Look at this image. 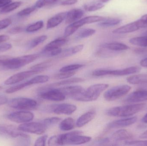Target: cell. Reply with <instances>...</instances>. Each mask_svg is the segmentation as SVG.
<instances>
[{"mask_svg":"<svg viewBox=\"0 0 147 146\" xmlns=\"http://www.w3.org/2000/svg\"><path fill=\"white\" fill-rule=\"evenodd\" d=\"M82 132L75 131L59 135H53L50 138L48 143L50 146L79 145L90 142L92 138L81 135Z\"/></svg>","mask_w":147,"mask_h":146,"instance_id":"obj_1","label":"cell"},{"mask_svg":"<svg viewBox=\"0 0 147 146\" xmlns=\"http://www.w3.org/2000/svg\"><path fill=\"white\" fill-rule=\"evenodd\" d=\"M146 105V103H142L117 106L109 109L106 113L109 116L128 117L140 112L145 108Z\"/></svg>","mask_w":147,"mask_h":146,"instance_id":"obj_2","label":"cell"},{"mask_svg":"<svg viewBox=\"0 0 147 146\" xmlns=\"http://www.w3.org/2000/svg\"><path fill=\"white\" fill-rule=\"evenodd\" d=\"M109 85L108 84H98L92 85L87 89L84 90L81 93L74 98L77 101L90 102L96 100L103 91L106 90Z\"/></svg>","mask_w":147,"mask_h":146,"instance_id":"obj_3","label":"cell"},{"mask_svg":"<svg viewBox=\"0 0 147 146\" xmlns=\"http://www.w3.org/2000/svg\"><path fill=\"white\" fill-rule=\"evenodd\" d=\"M39 56L38 54H33L15 58L8 57L2 67L7 69H17L34 61Z\"/></svg>","mask_w":147,"mask_h":146,"instance_id":"obj_4","label":"cell"},{"mask_svg":"<svg viewBox=\"0 0 147 146\" xmlns=\"http://www.w3.org/2000/svg\"><path fill=\"white\" fill-rule=\"evenodd\" d=\"M8 104L9 107L13 109L30 110L36 108L38 103L36 100L32 99L19 97L10 99L8 101Z\"/></svg>","mask_w":147,"mask_h":146,"instance_id":"obj_5","label":"cell"},{"mask_svg":"<svg viewBox=\"0 0 147 146\" xmlns=\"http://www.w3.org/2000/svg\"><path fill=\"white\" fill-rule=\"evenodd\" d=\"M131 88V87L128 85L117 86L105 92L104 97L107 101H114L127 94Z\"/></svg>","mask_w":147,"mask_h":146,"instance_id":"obj_6","label":"cell"},{"mask_svg":"<svg viewBox=\"0 0 147 146\" xmlns=\"http://www.w3.org/2000/svg\"><path fill=\"white\" fill-rule=\"evenodd\" d=\"M38 95L41 99L53 101H63L66 97L59 88L42 87L40 90Z\"/></svg>","mask_w":147,"mask_h":146,"instance_id":"obj_7","label":"cell"},{"mask_svg":"<svg viewBox=\"0 0 147 146\" xmlns=\"http://www.w3.org/2000/svg\"><path fill=\"white\" fill-rule=\"evenodd\" d=\"M47 127L43 123L28 122L22 123L18 127L22 132L31 133L34 134H43L47 129Z\"/></svg>","mask_w":147,"mask_h":146,"instance_id":"obj_8","label":"cell"},{"mask_svg":"<svg viewBox=\"0 0 147 146\" xmlns=\"http://www.w3.org/2000/svg\"><path fill=\"white\" fill-rule=\"evenodd\" d=\"M106 18L102 16L94 15L85 17L80 19L79 20L69 24L67 27V29L71 33H74L78 30L79 27L83 26L86 24H92L95 22H100L102 21Z\"/></svg>","mask_w":147,"mask_h":146,"instance_id":"obj_9","label":"cell"},{"mask_svg":"<svg viewBox=\"0 0 147 146\" xmlns=\"http://www.w3.org/2000/svg\"><path fill=\"white\" fill-rule=\"evenodd\" d=\"M34 117L33 113L28 111H16L7 115V118L9 120L18 123L29 122L32 121Z\"/></svg>","mask_w":147,"mask_h":146,"instance_id":"obj_10","label":"cell"},{"mask_svg":"<svg viewBox=\"0 0 147 146\" xmlns=\"http://www.w3.org/2000/svg\"><path fill=\"white\" fill-rule=\"evenodd\" d=\"M42 72L43 71H41V70L32 69L29 71L20 72V73H18L16 74L10 76L5 81L4 84L7 85H14V84H16V83L22 81L27 78H29L34 75L40 73Z\"/></svg>","mask_w":147,"mask_h":146,"instance_id":"obj_11","label":"cell"},{"mask_svg":"<svg viewBox=\"0 0 147 146\" xmlns=\"http://www.w3.org/2000/svg\"><path fill=\"white\" fill-rule=\"evenodd\" d=\"M50 109L57 115H70L77 110V107L71 104L63 103L52 105Z\"/></svg>","mask_w":147,"mask_h":146,"instance_id":"obj_12","label":"cell"},{"mask_svg":"<svg viewBox=\"0 0 147 146\" xmlns=\"http://www.w3.org/2000/svg\"><path fill=\"white\" fill-rule=\"evenodd\" d=\"M137 120V117H133L125 119L116 120L109 123L107 125V128L111 129L128 127L135 123Z\"/></svg>","mask_w":147,"mask_h":146,"instance_id":"obj_13","label":"cell"},{"mask_svg":"<svg viewBox=\"0 0 147 146\" xmlns=\"http://www.w3.org/2000/svg\"><path fill=\"white\" fill-rule=\"evenodd\" d=\"M22 131L13 125L3 124L0 125V134L12 138H16L20 135Z\"/></svg>","mask_w":147,"mask_h":146,"instance_id":"obj_14","label":"cell"},{"mask_svg":"<svg viewBox=\"0 0 147 146\" xmlns=\"http://www.w3.org/2000/svg\"><path fill=\"white\" fill-rule=\"evenodd\" d=\"M147 101V91L138 90L127 97L125 101L128 103H137Z\"/></svg>","mask_w":147,"mask_h":146,"instance_id":"obj_15","label":"cell"},{"mask_svg":"<svg viewBox=\"0 0 147 146\" xmlns=\"http://www.w3.org/2000/svg\"><path fill=\"white\" fill-rule=\"evenodd\" d=\"M134 137V135L130 131L126 129H120L116 131L112 134L111 139L115 142H119L131 139Z\"/></svg>","mask_w":147,"mask_h":146,"instance_id":"obj_16","label":"cell"},{"mask_svg":"<svg viewBox=\"0 0 147 146\" xmlns=\"http://www.w3.org/2000/svg\"><path fill=\"white\" fill-rule=\"evenodd\" d=\"M68 41V37H64L58 38L47 44L43 49L42 52H47L56 49H59L64 45Z\"/></svg>","mask_w":147,"mask_h":146,"instance_id":"obj_17","label":"cell"},{"mask_svg":"<svg viewBox=\"0 0 147 146\" xmlns=\"http://www.w3.org/2000/svg\"><path fill=\"white\" fill-rule=\"evenodd\" d=\"M140 29L137 21H134L122 26L115 30H114L112 33L115 34H124L133 32Z\"/></svg>","mask_w":147,"mask_h":146,"instance_id":"obj_18","label":"cell"},{"mask_svg":"<svg viewBox=\"0 0 147 146\" xmlns=\"http://www.w3.org/2000/svg\"><path fill=\"white\" fill-rule=\"evenodd\" d=\"M65 95L74 99L78 95H79L84 91L83 87L79 85L70 86L59 88Z\"/></svg>","mask_w":147,"mask_h":146,"instance_id":"obj_19","label":"cell"},{"mask_svg":"<svg viewBox=\"0 0 147 146\" xmlns=\"http://www.w3.org/2000/svg\"><path fill=\"white\" fill-rule=\"evenodd\" d=\"M67 13L66 12H61L49 19L47 24V29L54 28L60 25L65 20Z\"/></svg>","mask_w":147,"mask_h":146,"instance_id":"obj_20","label":"cell"},{"mask_svg":"<svg viewBox=\"0 0 147 146\" xmlns=\"http://www.w3.org/2000/svg\"><path fill=\"white\" fill-rule=\"evenodd\" d=\"M84 15V11L80 9H74L67 12L65 23L70 24L81 19Z\"/></svg>","mask_w":147,"mask_h":146,"instance_id":"obj_21","label":"cell"},{"mask_svg":"<svg viewBox=\"0 0 147 146\" xmlns=\"http://www.w3.org/2000/svg\"><path fill=\"white\" fill-rule=\"evenodd\" d=\"M96 115V112L93 110L90 111L80 117L76 122V126L80 128L84 127L93 120Z\"/></svg>","mask_w":147,"mask_h":146,"instance_id":"obj_22","label":"cell"},{"mask_svg":"<svg viewBox=\"0 0 147 146\" xmlns=\"http://www.w3.org/2000/svg\"><path fill=\"white\" fill-rule=\"evenodd\" d=\"M140 67H131L123 69H117V70H110L109 75L115 76H124L128 75L131 74L136 73L140 72L141 70Z\"/></svg>","mask_w":147,"mask_h":146,"instance_id":"obj_23","label":"cell"},{"mask_svg":"<svg viewBox=\"0 0 147 146\" xmlns=\"http://www.w3.org/2000/svg\"><path fill=\"white\" fill-rule=\"evenodd\" d=\"M102 47L114 51H121L129 49V47L125 44L117 42L104 44L102 45Z\"/></svg>","mask_w":147,"mask_h":146,"instance_id":"obj_24","label":"cell"},{"mask_svg":"<svg viewBox=\"0 0 147 146\" xmlns=\"http://www.w3.org/2000/svg\"><path fill=\"white\" fill-rule=\"evenodd\" d=\"M49 76L45 75H40L36 76L34 78L31 79L30 80L26 82L22 83V87L23 88L28 86L31 85H35V84H41V83H45L47 82L49 80Z\"/></svg>","mask_w":147,"mask_h":146,"instance_id":"obj_25","label":"cell"},{"mask_svg":"<svg viewBox=\"0 0 147 146\" xmlns=\"http://www.w3.org/2000/svg\"><path fill=\"white\" fill-rule=\"evenodd\" d=\"M84 81V79L81 78H70V79L64 80L62 81L57 82V83L51 84L49 85L46 86L45 87H43L45 88H53V87H55L79 83V82H83Z\"/></svg>","mask_w":147,"mask_h":146,"instance_id":"obj_26","label":"cell"},{"mask_svg":"<svg viewBox=\"0 0 147 146\" xmlns=\"http://www.w3.org/2000/svg\"><path fill=\"white\" fill-rule=\"evenodd\" d=\"M127 81L133 85H140L147 83V75L140 74L132 75L128 77Z\"/></svg>","mask_w":147,"mask_h":146,"instance_id":"obj_27","label":"cell"},{"mask_svg":"<svg viewBox=\"0 0 147 146\" xmlns=\"http://www.w3.org/2000/svg\"><path fill=\"white\" fill-rule=\"evenodd\" d=\"M84 47L83 45H79L71 47L69 49L62 51L61 54L59 56L61 57L71 56L83 50Z\"/></svg>","mask_w":147,"mask_h":146,"instance_id":"obj_28","label":"cell"},{"mask_svg":"<svg viewBox=\"0 0 147 146\" xmlns=\"http://www.w3.org/2000/svg\"><path fill=\"white\" fill-rule=\"evenodd\" d=\"M103 3L100 1H92L88 3L85 4L84 6V9L86 11L88 12H93L101 9L104 7Z\"/></svg>","mask_w":147,"mask_h":146,"instance_id":"obj_29","label":"cell"},{"mask_svg":"<svg viewBox=\"0 0 147 146\" xmlns=\"http://www.w3.org/2000/svg\"><path fill=\"white\" fill-rule=\"evenodd\" d=\"M74 121L73 118L68 117L61 122L59 125V128L62 131H70L74 128Z\"/></svg>","mask_w":147,"mask_h":146,"instance_id":"obj_30","label":"cell"},{"mask_svg":"<svg viewBox=\"0 0 147 146\" xmlns=\"http://www.w3.org/2000/svg\"><path fill=\"white\" fill-rule=\"evenodd\" d=\"M121 21V20L118 18H106L102 21H100L98 25L101 27H109L116 25L120 24Z\"/></svg>","mask_w":147,"mask_h":146,"instance_id":"obj_31","label":"cell"},{"mask_svg":"<svg viewBox=\"0 0 147 146\" xmlns=\"http://www.w3.org/2000/svg\"><path fill=\"white\" fill-rule=\"evenodd\" d=\"M47 38V36L46 35H42L34 39L28 43L26 45V49L28 50L34 49L45 41Z\"/></svg>","mask_w":147,"mask_h":146,"instance_id":"obj_32","label":"cell"},{"mask_svg":"<svg viewBox=\"0 0 147 146\" xmlns=\"http://www.w3.org/2000/svg\"><path fill=\"white\" fill-rule=\"evenodd\" d=\"M16 139L17 145L28 146L31 144V138L29 135L26 134L22 133Z\"/></svg>","mask_w":147,"mask_h":146,"instance_id":"obj_33","label":"cell"},{"mask_svg":"<svg viewBox=\"0 0 147 146\" xmlns=\"http://www.w3.org/2000/svg\"><path fill=\"white\" fill-rule=\"evenodd\" d=\"M129 43L134 45L141 47H147V36L134 37L129 39Z\"/></svg>","mask_w":147,"mask_h":146,"instance_id":"obj_34","label":"cell"},{"mask_svg":"<svg viewBox=\"0 0 147 146\" xmlns=\"http://www.w3.org/2000/svg\"><path fill=\"white\" fill-rule=\"evenodd\" d=\"M96 30L91 28H83L80 30L76 34L77 39L85 38L94 34L96 33Z\"/></svg>","mask_w":147,"mask_h":146,"instance_id":"obj_35","label":"cell"},{"mask_svg":"<svg viewBox=\"0 0 147 146\" xmlns=\"http://www.w3.org/2000/svg\"><path fill=\"white\" fill-rule=\"evenodd\" d=\"M21 4L22 2L21 1L15 2L12 3H10L9 4H7L5 7L2 8L0 11V13H7L12 12L15 9L18 8Z\"/></svg>","mask_w":147,"mask_h":146,"instance_id":"obj_36","label":"cell"},{"mask_svg":"<svg viewBox=\"0 0 147 146\" xmlns=\"http://www.w3.org/2000/svg\"><path fill=\"white\" fill-rule=\"evenodd\" d=\"M44 21H39L35 23L28 26L26 29L27 32L32 33L37 31L41 29L44 26Z\"/></svg>","mask_w":147,"mask_h":146,"instance_id":"obj_37","label":"cell"},{"mask_svg":"<svg viewBox=\"0 0 147 146\" xmlns=\"http://www.w3.org/2000/svg\"><path fill=\"white\" fill-rule=\"evenodd\" d=\"M60 1V0H38L34 5L37 8H40L45 6L56 4Z\"/></svg>","mask_w":147,"mask_h":146,"instance_id":"obj_38","label":"cell"},{"mask_svg":"<svg viewBox=\"0 0 147 146\" xmlns=\"http://www.w3.org/2000/svg\"><path fill=\"white\" fill-rule=\"evenodd\" d=\"M84 65L80 64H71V65H68L63 67L60 69V72H71V71H74L78 70L79 69L83 67Z\"/></svg>","mask_w":147,"mask_h":146,"instance_id":"obj_39","label":"cell"},{"mask_svg":"<svg viewBox=\"0 0 147 146\" xmlns=\"http://www.w3.org/2000/svg\"><path fill=\"white\" fill-rule=\"evenodd\" d=\"M51 64V62L50 61L44 62L41 63H38V64L34 65V66L32 67L31 69L41 70V71L43 72L46 69L48 68L49 67H50Z\"/></svg>","mask_w":147,"mask_h":146,"instance_id":"obj_40","label":"cell"},{"mask_svg":"<svg viewBox=\"0 0 147 146\" xmlns=\"http://www.w3.org/2000/svg\"><path fill=\"white\" fill-rule=\"evenodd\" d=\"M37 7H35V5L32 6V7H28L24 9H22L21 11L17 13V15L20 17H23V16H26L32 13L34 11H35L37 9Z\"/></svg>","mask_w":147,"mask_h":146,"instance_id":"obj_41","label":"cell"},{"mask_svg":"<svg viewBox=\"0 0 147 146\" xmlns=\"http://www.w3.org/2000/svg\"><path fill=\"white\" fill-rule=\"evenodd\" d=\"M61 121V118L58 117H50L43 120L42 123L47 127L57 124Z\"/></svg>","mask_w":147,"mask_h":146,"instance_id":"obj_42","label":"cell"},{"mask_svg":"<svg viewBox=\"0 0 147 146\" xmlns=\"http://www.w3.org/2000/svg\"><path fill=\"white\" fill-rule=\"evenodd\" d=\"M75 73H76L75 71L61 72L60 73L56 75L55 78L57 79H67V78L72 77Z\"/></svg>","mask_w":147,"mask_h":146,"instance_id":"obj_43","label":"cell"},{"mask_svg":"<svg viewBox=\"0 0 147 146\" xmlns=\"http://www.w3.org/2000/svg\"><path fill=\"white\" fill-rule=\"evenodd\" d=\"M127 145L147 146V140L130 141L124 142Z\"/></svg>","mask_w":147,"mask_h":146,"instance_id":"obj_44","label":"cell"},{"mask_svg":"<svg viewBox=\"0 0 147 146\" xmlns=\"http://www.w3.org/2000/svg\"><path fill=\"white\" fill-rule=\"evenodd\" d=\"M109 71L110 70H106V69H96L92 72V74L93 76H96V77L105 76V75H109Z\"/></svg>","mask_w":147,"mask_h":146,"instance_id":"obj_45","label":"cell"},{"mask_svg":"<svg viewBox=\"0 0 147 146\" xmlns=\"http://www.w3.org/2000/svg\"><path fill=\"white\" fill-rule=\"evenodd\" d=\"M48 136L47 135H43L38 138L35 142L34 146H45L46 145L47 140Z\"/></svg>","mask_w":147,"mask_h":146,"instance_id":"obj_46","label":"cell"},{"mask_svg":"<svg viewBox=\"0 0 147 146\" xmlns=\"http://www.w3.org/2000/svg\"><path fill=\"white\" fill-rule=\"evenodd\" d=\"M137 21L140 28L147 27V14L142 15L139 19Z\"/></svg>","mask_w":147,"mask_h":146,"instance_id":"obj_47","label":"cell"},{"mask_svg":"<svg viewBox=\"0 0 147 146\" xmlns=\"http://www.w3.org/2000/svg\"><path fill=\"white\" fill-rule=\"evenodd\" d=\"M12 23V20L10 19H6L0 21V30L5 29L10 25Z\"/></svg>","mask_w":147,"mask_h":146,"instance_id":"obj_48","label":"cell"},{"mask_svg":"<svg viewBox=\"0 0 147 146\" xmlns=\"http://www.w3.org/2000/svg\"><path fill=\"white\" fill-rule=\"evenodd\" d=\"M62 51L63 50L61 48H59V49H56L48 52H42V54H45L49 56H56L59 55L62 52Z\"/></svg>","mask_w":147,"mask_h":146,"instance_id":"obj_49","label":"cell"},{"mask_svg":"<svg viewBox=\"0 0 147 146\" xmlns=\"http://www.w3.org/2000/svg\"><path fill=\"white\" fill-rule=\"evenodd\" d=\"M12 45L11 44L5 43L0 45V53L7 51L12 48Z\"/></svg>","mask_w":147,"mask_h":146,"instance_id":"obj_50","label":"cell"},{"mask_svg":"<svg viewBox=\"0 0 147 146\" xmlns=\"http://www.w3.org/2000/svg\"><path fill=\"white\" fill-rule=\"evenodd\" d=\"M22 31V28L20 27H13L8 31L9 33L11 34H16L20 33Z\"/></svg>","mask_w":147,"mask_h":146,"instance_id":"obj_51","label":"cell"},{"mask_svg":"<svg viewBox=\"0 0 147 146\" xmlns=\"http://www.w3.org/2000/svg\"><path fill=\"white\" fill-rule=\"evenodd\" d=\"M78 2V0H64L61 2L60 4L63 6H70L74 5Z\"/></svg>","mask_w":147,"mask_h":146,"instance_id":"obj_52","label":"cell"},{"mask_svg":"<svg viewBox=\"0 0 147 146\" xmlns=\"http://www.w3.org/2000/svg\"><path fill=\"white\" fill-rule=\"evenodd\" d=\"M135 53L136 54H141L147 53V48H136L134 50Z\"/></svg>","mask_w":147,"mask_h":146,"instance_id":"obj_53","label":"cell"},{"mask_svg":"<svg viewBox=\"0 0 147 146\" xmlns=\"http://www.w3.org/2000/svg\"><path fill=\"white\" fill-rule=\"evenodd\" d=\"M8 100L7 97L4 95L0 94V105L5 104L8 103Z\"/></svg>","mask_w":147,"mask_h":146,"instance_id":"obj_54","label":"cell"},{"mask_svg":"<svg viewBox=\"0 0 147 146\" xmlns=\"http://www.w3.org/2000/svg\"><path fill=\"white\" fill-rule=\"evenodd\" d=\"M110 141V140L109 138H106L104 139H101L97 141V143L100 145H105L106 144H108Z\"/></svg>","mask_w":147,"mask_h":146,"instance_id":"obj_55","label":"cell"},{"mask_svg":"<svg viewBox=\"0 0 147 146\" xmlns=\"http://www.w3.org/2000/svg\"><path fill=\"white\" fill-rule=\"evenodd\" d=\"M11 2V0H0V8H3Z\"/></svg>","mask_w":147,"mask_h":146,"instance_id":"obj_56","label":"cell"},{"mask_svg":"<svg viewBox=\"0 0 147 146\" xmlns=\"http://www.w3.org/2000/svg\"><path fill=\"white\" fill-rule=\"evenodd\" d=\"M9 37L8 36L6 35H0V43L7 41L9 39Z\"/></svg>","mask_w":147,"mask_h":146,"instance_id":"obj_57","label":"cell"},{"mask_svg":"<svg viewBox=\"0 0 147 146\" xmlns=\"http://www.w3.org/2000/svg\"><path fill=\"white\" fill-rule=\"evenodd\" d=\"M7 56L0 57V66L2 67L4 65L5 61L7 58Z\"/></svg>","mask_w":147,"mask_h":146,"instance_id":"obj_58","label":"cell"},{"mask_svg":"<svg viewBox=\"0 0 147 146\" xmlns=\"http://www.w3.org/2000/svg\"><path fill=\"white\" fill-rule=\"evenodd\" d=\"M140 65L142 67H147V58H145L141 61Z\"/></svg>","mask_w":147,"mask_h":146,"instance_id":"obj_59","label":"cell"},{"mask_svg":"<svg viewBox=\"0 0 147 146\" xmlns=\"http://www.w3.org/2000/svg\"><path fill=\"white\" fill-rule=\"evenodd\" d=\"M140 138L142 139H147V130L141 135Z\"/></svg>","mask_w":147,"mask_h":146,"instance_id":"obj_60","label":"cell"},{"mask_svg":"<svg viewBox=\"0 0 147 146\" xmlns=\"http://www.w3.org/2000/svg\"><path fill=\"white\" fill-rule=\"evenodd\" d=\"M142 121L144 123H147V114L144 116V117L142 118Z\"/></svg>","mask_w":147,"mask_h":146,"instance_id":"obj_61","label":"cell"},{"mask_svg":"<svg viewBox=\"0 0 147 146\" xmlns=\"http://www.w3.org/2000/svg\"><path fill=\"white\" fill-rule=\"evenodd\" d=\"M110 1V0H100V1L102 3H106L108 2L109 1Z\"/></svg>","mask_w":147,"mask_h":146,"instance_id":"obj_62","label":"cell"},{"mask_svg":"<svg viewBox=\"0 0 147 146\" xmlns=\"http://www.w3.org/2000/svg\"><path fill=\"white\" fill-rule=\"evenodd\" d=\"M143 36H147V31H146L145 32L143 33Z\"/></svg>","mask_w":147,"mask_h":146,"instance_id":"obj_63","label":"cell"},{"mask_svg":"<svg viewBox=\"0 0 147 146\" xmlns=\"http://www.w3.org/2000/svg\"><path fill=\"white\" fill-rule=\"evenodd\" d=\"M2 89V87L0 86V90H1Z\"/></svg>","mask_w":147,"mask_h":146,"instance_id":"obj_64","label":"cell"}]
</instances>
